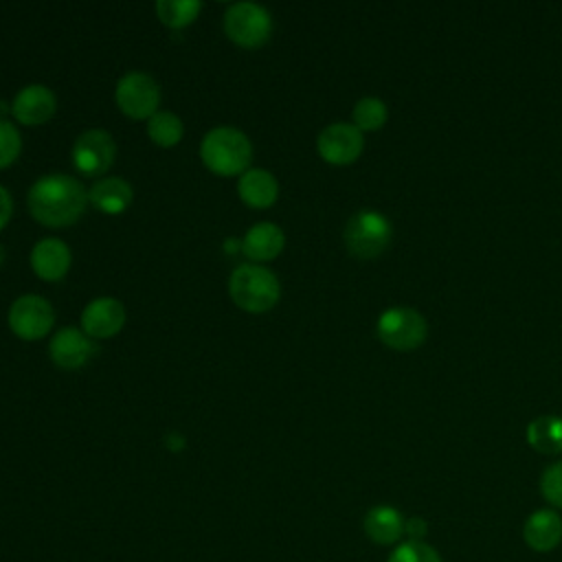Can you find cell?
Here are the masks:
<instances>
[{
    "instance_id": "6da1fadb",
    "label": "cell",
    "mask_w": 562,
    "mask_h": 562,
    "mask_svg": "<svg viewBox=\"0 0 562 562\" xmlns=\"http://www.w3.org/2000/svg\"><path fill=\"white\" fill-rule=\"evenodd\" d=\"M26 204L40 224L64 228L83 215L88 206V191L68 173H46L29 189Z\"/></svg>"
},
{
    "instance_id": "7a4b0ae2",
    "label": "cell",
    "mask_w": 562,
    "mask_h": 562,
    "mask_svg": "<svg viewBox=\"0 0 562 562\" xmlns=\"http://www.w3.org/2000/svg\"><path fill=\"white\" fill-rule=\"evenodd\" d=\"M200 158L215 176H241L248 171L252 145L248 136L235 127H213L200 143Z\"/></svg>"
},
{
    "instance_id": "3957f363",
    "label": "cell",
    "mask_w": 562,
    "mask_h": 562,
    "mask_svg": "<svg viewBox=\"0 0 562 562\" xmlns=\"http://www.w3.org/2000/svg\"><path fill=\"white\" fill-rule=\"evenodd\" d=\"M228 292L239 310L261 314L279 303L281 285L270 268L259 263H241L231 272Z\"/></svg>"
},
{
    "instance_id": "277c9868",
    "label": "cell",
    "mask_w": 562,
    "mask_h": 562,
    "mask_svg": "<svg viewBox=\"0 0 562 562\" xmlns=\"http://www.w3.org/2000/svg\"><path fill=\"white\" fill-rule=\"evenodd\" d=\"M391 233V222L382 213L373 209H362L347 220L342 239L353 257L375 259L389 248Z\"/></svg>"
},
{
    "instance_id": "5b68a950",
    "label": "cell",
    "mask_w": 562,
    "mask_h": 562,
    "mask_svg": "<svg viewBox=\"0 0 562 562\" xmlns=\"http://www.w3.org/2000/svg\"><path fill=\"white\" fill-rule=\"evenodd\" d=\"M224 33L241 48H259L272 35V18L261 4L235 2L224 13Z\"/></svg>"
},
{
    "instance_id": "8992f818",
    "label": "cell",
    "mask_w": 562,
    "mask_h": 562,
    "mask_svg": "<svg viewBox=\"0 0 562 562\" xmlns=\"http://www.w3.org/2000/svg\"><path fill=\"white\" fill-rule=\"evenodd\" d=\"M375 331L389 349L413 351L426 340L428 325L426 318L413 307H389L380 314Z\"/></svg>"
},
{
    "instance_id": "52a82bcc",
    "label": "cell",
    "mask_w": 562,
    "mask_h": 562,
    "mask_svg": "<svg viewBox=\"0 0 562 562\" xmlns=\"http://www.w3.org/2000/svg\"><path fill=\"white\" fill-rule=\"evenodd\" d=\"M119 110L136 121H149L160 105V86L147 72L132 70L123 75L114 88Z\"/></svg>"
},
{
    "instance_id": "ba28073f",
    "label": "cell",
    "mask_w": 562,
    "mask_h": 562,
    "mask_svg": "<svg viewBox=\"0 0 562 562\" xmlns=\"http://www.w3.org/2000/svg\"><path fill=\"white\" fill-rule=\"evenodd\" d=\"M7 323L18 338L31 342L50 334L55 323V312L44 296L22 294L11 303Z\"/></svg>"
},
{
    "instance_id": "9c48e42d",
    "label": "cell",
    "mask_w": 562,
    "mask_h": 562,
    "mask_svg": "<svg viewBox=\"0 0 562 562\" xmlns=\"http://www.w3.org/2000/svg\"><path fill=\"white\" fill-rule=\"evenodd\" d=\"M116 158V143L110 132L92 127L81 132L72 145V165L79 173L94 178L103 176Z\"/></svg>"
},
{
    "instance_id": "30bf717a",
    "label": "cell",
    "mask_w": 562,
    "mask_h": 562,
    "mask_svg": "<svg viewBox=\"0 0 562 562\" xmlns=\"http://www.w3.org/2000/svg\"><path fill=\"white\" fill-rule=\"evenodd\" d=\"M362 147V132L353 123H331L316 138V149L329 165H351L360 158Z\"/></svg>"
},
{
    "instance_id": "8fae6325",
    "label": "cell",
    "mask_w": 562,
    "mask_h": 562,
    "mask_svg": "<svg viewBox=\"0 0 562 562\" xmlns=\"http://www.w3.org/2000/svg\"><path fill=\"white\" fill-rule=\"evenodd\" d=\"M94 340L79 327H61L53 334L48 342L50 360L66 371H75L88 364V360L97 353Z\"/></svg>"
},
{
    "instance_id": "7c38bea8",
    "label": "cell",
    "mask_w": 562,
    "mask_h": 562,
    "mask_svg": "<svg viewBox=\"0 0 562 562\" xmlns=\"http://www.w3.org/2000/svg\"><path fill=\"white\" fill-rule=\"evenodd\" d=\"M125 325V307L114 296L92 299L81 312V329L92 340H105L116 336Z\"/></svg>"
},
{
    "instance_id": "4fadbf2b",
    "label": "cell",
    "mask_w": 562,
    "mask_h": 562,
    "mask_svg": "<svg viewBox=\"0 0 562 562\" xmlns=\"http://www.w3.org/2000/svg\"><path fill=\"white\" fill-rule=\"evenodd\" d=\"M55 110H57V99H55L53 90L42 83L24 86L11 103L13 119L26 127L48 123L53 119Z\"/></svg>"
},
{
    "instance_id": "5bb4252c",
    "label": "cell",
    "mask_w": 562,
    "mask_h": 562,
    "mask_svg": "<svg viewBox=\"0 0 562 562\" xmlns=\"http://www.w3.org/2000/svg\"><path fill=\"white\" fill-rule=\"evenodd\" d=\"M70 248L57 237H44L31 250V268L44 281H61L70 270Z\"/></svg>"
},
{
    "instance_id": "9a60e30c",
    "label": "cell",
    "mask_w": 562,
    "mask_h": 562,
    "mask_svg": "<svg viewBox=\"0 0 562 562\" xmlns=\"http://www.w3.org/2000/svg\"><path fill=\"white\" fill-rule=\"evenodd\" d=\"M522 538L536 553H549L562 542V518L553 509L533 512L522 527Z\"/></svg>"
},
{
    "instance_id": "2e32d148",
    "label": "cell",
    "mask_w": 562,
    "mask_h": 562,
    "mask_svg": "<svg viewBox=\"0 0 562 562\" xmlns=\"http://www.w3.org/2000/svg\"><path fill=\"white\" fill-rule=\"evenodd\" d=\"M132 200H134L132 184L116 176L99 178L88 189V202L105 215H121L132 204Z\"/></svg>"
},
{
    "instance_id": "e0dca14e",
    "label": "cell",
    "mask_w": 562,
    "mask_h": 562,
    "mask_svg": "<svg viewBox=\"0 0 562 562\" xmlns=\"http://www.w3.org/2000/svg\"><path fill=\"white\" fill-rule=\"evenodd\" d=\"M285 246V235L283 231L272 224V222H257L252 224L244 239H241V252L250 259V261H270L274 257L281 255Z\"/></svg>"
},
{
    "instance_id": "ac0fdd59",
    "label": "cell",
    "mask_w": 562,
    "mask_h": 562,
    "mask_svg": "<svg viewBox=\"0 0 562 562\" xmlns=\"http://www.w3.org/2000/svg\"><path fill=\"white\" fill-rule=\"evenodd\" d=\"M237 195L250 209H268L279 198V182L270 171L255 167L239 176Z\"/></svg>"
},
{
    "instance_id": "d6986e66",
    "label": "cell",
    "mask_w": 562,
    "mask_h": 562,
    "mask_svg": "<svg viewBox=\"0 0 562 562\" xmlns=\"http://www.w3.org/2000/svg\"><path fill=\"white\" fill-rule=\"evenodd\" d=\"M404 516L391 507V505H375L367 512L362 520V529L369 540L375 544H393L402 538L404 533Z\"/></svg>"
},
{
    "instance_id": "ffe728a7",
    "label": "cell",
    "mask_w": 562,
    "mask_h": 562,
    "mask_svg": "<svg viewBox=\"0 0 562 562\" xmlns=\"http://www.w3.org/2000/svg\"><path fill=\"white\" fill-rule=\"evenodd\" d=\"M527 441L533 450L544 454L562 452V417L542 415L527 426Z\"/></svg>"
},
{
    "instance_id": "44dd1931",
    "label": "cell",
    "mask_w": 562,
    "mask_h": 562,
    "mask_svg": "<svg viewBox=\"0 0 562 562\" xmlns=\"http://www.w3.org/2000/svg\"><path fill=\"white\" fill-rule=\"evenodd\" d=\"M184 134V125L178 114L173 112H162L158 110L149 121H147V136L154 145L158 147H176Z\"/></svg>"
},
{
    "instance_id": "7402d4cb",
    "label": "cell",
    "mask_w": 562,
    "mask_h": 562,
    "mask_svg": "<svg viewBox=\"0 0 562 562\" xmlns=\"http://www.w3.org/2000/svg\"><path fill=\"white\" fill-rule=\"evenodd\" d=\"M200 9H202V2L198 0H158L156 2L158 20L169 29L189 26L191 22H195Z\"/></svg>"
},
{
    "instance_id": "603a6c76",
    "label": "cell",
    "mask_w": 562,
    "mask_h": 562,
    "mask_svg": "<svg viewBox=\"0 0 562 562\" xmlns=\"http://www.w3.org/2000/svg\"><path fill=\"white\" fill-rule=\"evenodd\" d=\"M386 105L382 99L378 97H362L356 105H353V125L360 132H375L386 123Z\"/></svg>"
},
{
    "instance_id": "cb8c5ba5",
    "label": "cell",
    "mask_w": 562,
    "mask_h": 562,
    "mask_svg": "<svg viewBox=\"0 0 562 562\" xmlns=\"http://www.w3.org/2000/svg\"><path fill=\"white\" fill-rule=\"evenodd\" d=\"M386 562H443L439 551L424 540H406L397 544Z\"/></svg>"
},
{
    "instance_id": "d4e9b609",
    "label": "cell",
    "mask_w": 562,
    "mask_h": 562,
    "mask_svg": "<svg viewBox=\"0 0 562 562\" xmlns=\"http://www.w3.org/2000/svg\"><path fill=\"white\" fill-rule=\"evenodd\" d=\"M22 151V136L18 127L0 119V169L13 165Z\"/></svg>"
},
{
    "instance_id": "484cf974",
    "label": "cell",
    "mask_w": 562,
    "mask_h": 562,
    "mask_svg": "<svg viewBox=\"0 0 562 562\" xmlns=\"http://www.w3.org/2000/svg\"><path fill=\"white\" fill-rule=\"evenodd\" d=\"M540 494L553 505L562 509V461L551 463L540 476Z\"/></svg>"
},
{
    "instance_id": "4316f807",
    "label": "cell",
    "mask_w": 562,
    "mask_h": 562,
    "mask_svg": "<svg viewBox=\"0 0 562 562\" xmlns=\"http://www.w3.org/2000/svg\"><path fill=\"white\" fill-rule=\"evenodd\" d=\"M11 215H13V200H11L9 191L0 184V231L9 224Z\"/></svg>"
},
{
    "instance_id": "83f0119b",
    "label": "cell",
    "mask_w": 562,
    "mask_h": 562,
    "mask_svg": "<svg viewBox=\"0 0 562 562\" xmlns=\"http://www.w3.org/2000/svg\"><path fill=\"white\" fill-rule=\"evenodd\" d=\"M426 522L419 518V516H413V518H408L406 520V525H404V531L411 536V540H422L424 536H426Z\"/></svg>"
},
{
    "instance_id": "f1b7e54d",
    "label": "cell",
    "mask_w": 562,
    "mask_h": 562,
    "mask_svg": "<svg viewBox=\"0 0 562 562\" xmlns=\"http://www.w3.org/2000/svg\"><path fill=\"white\" fill-rule=\"evenodd\" d=\"M2 263H4V248H2V244H0V268H2Z\"/></svg>"
}]
</instances>
